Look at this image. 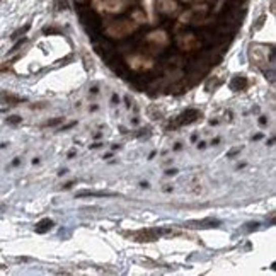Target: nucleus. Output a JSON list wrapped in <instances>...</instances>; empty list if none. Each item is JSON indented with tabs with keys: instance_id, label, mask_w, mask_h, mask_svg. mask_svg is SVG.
Here are the masks:
<instances>
[{
	"instance_id": "8",
	"label": "nucleus",
	"mask_w": 276,
	"mask_h": 276,
	"mask_svg": "<svg viewBox=\"0 0 276 276\" xmlns=\"http://www.w3.org/2000/svg\"><path fill=\"white\" fill-rule=\"evenodd\" d=\"M9 121H11V123H19V116H12V118L11 120H9Z\"/></svg>"
},
{
	"instance_id": "6",
	"label": "nucleus",
	"mask_w": 276,
	"mask_h": 276,
	"mask_svg": "<svg viewBox=\"0 0 276 276\" xmlns=\"http://www.w3.org/2000/svg\"><path fill=\"white\" fill-rule=\"evenodd\" d=\"M51 227H53V220L45 218V220H41L38 225H36V232H38V233H45V232H48Z\"/></svg>"
},
{
	"instance_id": "4",
	"label": "nucleus",
	"mask_w": 276,
	"mask_h": 276,
	"mask_svg": "<svg viewBox=\"0 0 276 276\" xmlns=\"http://www.w3.org/2000/svg\"><path fill=\"white\" fill-rule=\"evenodd\" d=\"M157 7H159V12L167 14V16L177 12V9H179L174 0H157Z\"/></svg>"
},
{
	"instance_id": "3",
	"label": "nucleus",
	"mask_w": 276,
	"mask_h": 276,
	"mask_svg": "<svg viewBox=\"0 0 276 276\" xmlns=\"http://www.w3.org/2000/svg\"><path fill=\"white\" fill-rule=\"evenodd\" d=\"M135 29H137V24H133V21H114L107 26V34L113 38H123Z\"/></svg>"
},
{
	"instance_id": "5",
	"label": "nucleus",
	"mask_w": 276,
	"mask_h": 276,
	"mask_svg": "<svg viewBox=\"0 0 276 276\" xmlns=\"http://www.w3.org/2000/svg\"><path fill=\"white\" fill-rule=\"evenodd\" d=\"M0 101L6 102V104H9V106H14V104H17V102H21L22 99L17 96L9 94V92H4V94H0Z\"/></svg>"
},
{
	"instance_id": "7",
	"label": "nucleus",
	"mask_w": 276,
	"mask_h": 276,
	"mask_svg": "<svg viewBox=\"0 0 276 276\" xmlns=\"http://www.w3.org/2000/svg\"><path fill=\"white\" fill-rule=\"evenodd\" d=\"M77 196H114L113 193H106V191H81Z\"/></svg>"
},
{
	"instance_id": "1",
	"label": "nucleus",
	"mask_w": 276,
	"mask_h": 276,
	"mask_svg": "<svg viewBox=\"0 0 276 276\" xmlns=\"http://www.w3.org/2000/svg\"><path fill=\"white\" fill-rule=\"evenodd\" d=\"M176 235L177 232H172V230H164V228H142V230H135V232H126L125 235H128L130 239L137 242H153L157 241L161 235Z\"/></svg>"
},
{
	"instance_id": "2",
	"label": "nucleus",
	"mask_w": 276,
	"mask_h": 276,
	"mask_svg": "<svg viewBox=\"0 0 276 276\" xmlns=\"http://www.w3.org/2000/svg\"><path fill=\"white\" fill-rule=\"evenodd\" d=\"M94 7L104 14H120L128 7V0H92Z\"/></svg>"
},
{
	"instance_id": "9",
	"label": "nucleus",
	"mask_w": 276,
	"mask_h": 276,
	"mask_svg": "<svg viewBox=\"0 0 276 276\" xmlns=\"http://www.w3.org/2000/svg\"><path fill=\"white\" fill-rule=\"evenodd\" d=\"M182 2H200V0H182Z\"/></svg>"
}]
</instances>
